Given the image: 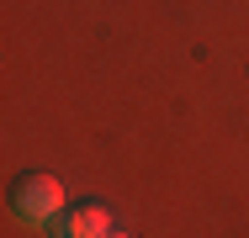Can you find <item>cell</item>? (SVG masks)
Masks as SVG:
<instances>
[{"label": "cell", "mask_w": 249, "mask_h": 238, "mask_svg": "<svg viewBox=\"0 0 249 238\" xmlns=\"http://www.w3.org/2000/svg\"><path fill=\"white\" fill-rule=\"evenodd\" d=\"M106 238H127V233H117V228H111V233H106Z\"/></svg>", "instance_id": "cell-3"}, {"label": "cell", "mask_w": 249, "mask_h": 238, "mask_svg": "<svg viewBox=\"0 0 249 238\" xmlns=\"http://www.w3.org/2000/svg\"><path fill=\"white\" fill-rule=\"evenodd\" d=\"M5 201H11V217L16 222H53L69 206L58 175H48V170H21L11 180V190H5Z\"/></svg>", "instance_id": "cell-1"}, {"label": "cell", "mask_w": 249, "mask_h": 238, "mask_svg": "<svg viewBox=\"0 0 249 238\" xmlns=\"http://www.w3.org/2000/svg\"><path fill=\"white\" fill-rule=\"evenodd\" d=\"M111 233V212L101 201H74L53 217V238H106Z\"/></svg>", "instance_id": "cell-2"}]
</instances>
